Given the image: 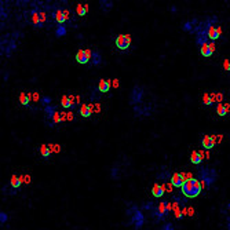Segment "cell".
Instances as JSON below:
<instances>
[{"instance_id": "cell-9", "label": "cell", "mask_w": 230, "mask_h": 230, "mask_svg": "<svg viewBox=\"0 0 230 230\" xmlns=\"http://www.w3.org/2000/svg\"><path fill=\"white\" fill-rule=\"evenodd\" d=\"M91 55H92V51L91 50H79L76 53V61L81 65H86L91 61Z\"/></svg>"}, {"instance_id": "cell-2", "label": "cell", "mask_w": 230, "mask_h": 230, "mask_svg": "<svg viewBox=\"0 0 230 230\" xmlns=\"http://www.w3.org/2000/svg\"><path fill=\"white\" fill-rule=\"evenodd\" d=\"M128 217L127 225H134L135 230H139L145 223V215L144 212L139 210V207L134 203H127V211H125Z\"/></svg>"}, {"instance_id": "cell-38", "label": "cell", "mask_w": 230, "mask_h": 230, "mask_svg": "<svg viewBox=\"0 0 230 230\" xmlns=\"http://www.w3.org/2000/svg\"><path fill=\"white\" fill-rule=\"evenodd\" d=\"M7 219H8V217H7L6 212H0V222H2V223H6Z\"/></svg>"}, {"instance_id": "cell-19", "label": "cell", "mask_w": 230, "mask_h": 230, "mask_svg": "<svg viewBox=\"0 0 230 230\" xmlns=\"http://www.w3.org/2000/svg\"><path fill=\"white\" fill-rule=\"evenodd\" d=\"M110 81L109 80H106V79H101L99 80V83H98V87H97V90H98L99 92H102V94H105V92H107L110 90Z\"/></svg>"}, {"instance_id": "cell-17", "label": "cell", "mask_w": 230, "mask_h": 230, "mask_svg": "<svg viewBox=\"0 0 230 230\" xmlns=\"http://www.w3.org/2000/svg\"><path fill=\"white\" fill-rule=\"evenodd\" d=\"M217 145L214 141V138L211 137V135H203V138H201V146L205 149V150H211L214 146Z\"/></svg>"}, {"instance_id": "cell-25", "label": "cell", "mask_w": 230, "mask_h": 230, "mask_svg": "<svg viewBox=\"0 0 230 230\" xmlns=\"http://www.w3.org/2000/svg\"><path fill=\"white\" fill-rule=\"evenodd\" d=\"M91 64L94 66H98L102 64V55L98 51H92V55H91Z\"/></svg>"}, {"instance_id": "cell-30", "label": "cell", "mask_w": 230, "mask_h": 230, "mask_svg": "<svg viewBox=\"0 0 230 230\" xmlns=\"http://www.w3.org/2000/svg\"><path fill=\"white\" fill-rule=\"evenodd\" d=\"M217 113H218V116H226L229 112H227V109H226V105L225 103H218L217 105Z\"/></svg>"}, {"instance_id": "cell-16", "label": "cell", "mask_w": 230, "mask_h": 230, "mask_svg": "<svg viewBox=\"0 0 230 230\" xmlns=\"http://www.w3.org/2000/svg\"><path fill=\"white\" fill-rule=\"evenodd\" d=\"M204 160V152L203 150H194L190 154V161L194 165H200Z\"/></svg>"}, {"instance_id": "cell-20", "label": "cell", "mask_w": 230, "mask_h": 230, "mask_svg": "<svg viewBox=\"0 0 230 230\" xmlns=\"http://www.w3.org/2000/svg\"><path fill=\"white\" fill-rule=\"evenodd\" d=\"M79 113L81 117H90L92 113V107L90 106L88 103H83V105L79 107Z\"/></svg>"}, {"instance_id": "cell-43", "label": "cell", "mask_w": 230, "mask_h": 230, "mask_svg": "<svg viewBox=\"0 0 230 230\" xmlns=\"http://www.w3.org/2000/svg\"><path fill=\"white\" fill-rule=\"evenodd\" d=\"M113 86H114V87H118V80H117V79L113 81Z\"/></svg>"}, {"instance_id": "cell-8", "label": "cell", "mask_w": 230, "mask_h": 230, "mask_svg": "<svg viewBox=\"0 0 230 230\" xmlns=\"http://www.w3.org/2000/svg\"><path fill=\"white\" fill-rule=\"evenodd\" d=\"M114 44H116V47L121 51L128 50L131 46V36L130 34H117L116 40H114Z\"/></svg>"}, {"instance_id": "cell-12", "label": "cell", "mask_w": 230, "mask_h": 230, "mask_svg": "<svg viewBox=\"0 0 230 230\" xmlns=\"http://www.w3.org/2000/svg\"><path fill=\"white\" fill-rule=\"evenodd\" d=\"M132 109H134V116H135V117L150 116V114H152V109H150V106L137 105V106H132Z\"/></svg>"}, {"instance_id": "cell-6", "label": "cell", "mask_w": 230, "mask_h": 230, "mask_svg": "<svg viewBox=\"0 0 230 230\" xmlns=\"http://www.w3.org/2000/svg\"><path fill=\"white\" fill-rule=\"evenodd\" d=\"M145 95V87L141 84H135L131 90L130 94V105L131 106H137L142 103V99H144Z\"/></svg>"}, {"instance_id": "cell-36", "label": "cell", "mask_w": 230, "mask_h": 230, "mask_svg": "<svg viewBox=\"0 0 230 230\" xmlns=\"http://www.w3.org/2000/svg\"><path fill=\"white\" fill-rule=\"evenodd\" d=\"M160 230H175V229H174V225L168 222V223H164V225H163Z\"/></svg>"}, {"instance_id": "cell-21", "label": "cell", "mask_w": 230, "mask_h": 230, "mask_svg": "<svg viewBox=\"0 0 230 230\" xmlns=\"http://www.w3.org/2000/svg\"><path fill=\"white\" fill-rule=\"evenodd\" d=\"M22 176H18V175H13L10 178V186L13 187V189H18V187L22 185Z\"/></svg>"}, {"instance_id": "cell-1", "label": "cell", "mask_w": 230, "mask_h": 230, "mask_svg": "<svg viewBox=\"0 0 230 230\" xmlns=\"http://www.w3.org/2000/svg\"><path fill=\"white\" fill-rule=\"evenodd\" d=\"M197 179L200 180L203 190H208L210 187L217 182L218 179V171L211 167H200L197 170Z\"/></svg>"}, {"instance_id": "cell-5", "label": "cell", "mask_w": 230, "mask_h": 230, "mask_svg": "<svg viewBox=\"0 0 230 230\" xmlns=\"http://www.w3.org/2000/svg\"><path fill=\"white\" fill-rule=\"evenodd\" d=\"M171 210H172L171 201L163 200V201H160L159 205H156V207L153 208L152 215H153V218H154L156 221L160 222V221H163V219H165V217L168 215V212L171 211Z\"/></svg>"}, {"instance_id": "cell-24", "label": "cell", "mask_w": 230, "mask_h": 230, "mask_svg": "<svg viewBox=\"0 0 230 230\" xmlns=\"http://www.w3.org/2000/svg\"><path fill=\"white\" fill-rule=\"evenodd\" d=\"M39 153H40V156L43 159H48V157H50V154H51L50 146L46 145V144H43V145L40 146V149H39Z\"/></svg>"}, {"instance_id": "cell-34", "label": "cell", "mask_w": 230, "mask_h": 230, "mask_svg": "<svg viewBox=\"0 0 230 230\" xmlns=\"http://www.w3.org/2000/svg\"><path fill=\"white\" fill-rule=\"evenodd\" d=\"M142 207H144L146 211H150V212H152L153 208H154V204H153V201H146V203L142 205Z\"/></svg>"}, {"instance_id": "cell-39", "label": "cell", "mask_w": 230, "mask_h": 230, "mask_svg": "<svg viewBox=\"0 0 230 230\" xmlns=\"http://www.w3.org/2000/svg\"><path fill=\"white\" fill-rule=\"evenodd\" d=\"M212 138H214L215 144H219V142L222 141V137H221V135H218V134H217V135H212Z\"/></svg>"}, {"instance_id": "cell-37", "label": "cell", "mask_w": 230, "mask_h": 230, "mask_svg": "<svg viewBox=\"0 0 230 230\" xmlns=\"http://www.w3.org/2000/svg\"><path fill=\"white\" fill-rule=\"evenodd\" d=\"M48 146H50L51 152H55V153H58L59 150H61V148H59V145H55V144H51V145H48Z\"/></svg>"}, {"instance_id": "cell-11", "label": "cell", "mask_w": 230, "mask_h": 230, "mask_svg": "<svg viewBox=\"0 0 230 230\" xmlns=\"http://www.w3.org/2000/svg\"><path fill=\"white\" fill-rule=\"evenodd\" d=\"M222 36V25L221 24H212L210 26V29H208V37H210L211 41H215L218 40L219 37Z\"/></svg>"}, {"instance_id": "cell-40", "label": "cell", "mask_w": 230, "mask_h": 230, "mask_svg": "<svg viewBox=\"0 0 230 230\" xmlns=\"http://www.w3.org/2000/svg\"><path fill=\"white\" fill-rule=\"evenodd\" d=\"M22 182H25V183H30V176H29V175L22 176Z\"/></svg>"}, {"instance_id": "cell-35", "label": "cell", "mask_w": 230, "mask_h": 230, "mask_svg": "<svg viewBox=\"0 0 230 230\" xmlns=\"http://www.w3.org/2000/svg\"><path fill=\"white\" fill-rule=\"evenodd\" d=\"M174 212H175L174 215H175V218H176V219H182L183 214H182V210H180L179 207H178V208H174Z\"/></svg>"}, {"instance_id": "cell-3", "label": "cell", "mask_w": 230, "mask_h": 230, "mask_svg": "<svg viewBox=\"0 0 230 230\" xmlns=\"http://www.w3.org/2000/svg\"><path fill=\"white\" fill-rule=\"evenodd\" d=\"M182 194L186 198H194L197 197L198 194L201 193L203 190V186H201L200 180L198 179H194V178H190V179H186L182 186Z\"/></svg>"}, {"instance_id": "cell-18", "label": "cell", "mask_w": 230, "mask_h": 230, "mask_svg": "<svg viewBox=\"0 0 230 230\" xmlns=\"http://www.w3.org/2000/svg\"><path fill=\"white\" fill-rule=\"evenodd\" d=\"M164 193H165V189H164V186H163V185H160V183H157V182L153 185V187H152V194H153V197L161 198L163 196H164Z\"/></svg>"}, {"instance_id": "cell-33", "label": "cell", "mask_w": 230, "mask_h": 230, "mask_svg": "<svg viewBox=\"0 0 230 230\" xmlns=\"http://www.w3.org/2000/svg\"><path fill=\"white\" fill-rule=\"evenodd\" d=\"M40 102H41V105H43L44 107H46V106H50V105H51V97H47V95L41 97V98H40Z\"/></svg>"}, {"instance_id": "cell-42", "label": "cell", "mask_w": 230, "mask_h": 230, "mask_svg": "<svg viewBox=\"0 0 230 230\" xmlns=\"http://www.w3.org/2000/svg\"><path fill=\"white\" fill-rule=\"evenodd\" d=\"M226 222H227V230H230V217L226 219Z\"/></svg>"}, {"instance_id": "cell-4", "label": "cell", "mask_w": 230, "mask_h": 230, "mask_svg": "<svg viewBox=\"0 0 230 230\" xmlns=\"http://www.w3.org/2000/svg\"><path fill=\"white\" fill-rule=\"evenodd\" d=\"M64 120V113H61L58 110L57 106H46L44 107V121L47 123V125L54 127L55 124H59Z\"/></svg>"}, {"instance_id": "cell-23", "label": "cell", "mask_w": 230, "mask_h": 230, "mask_svg": "<svg viewBox=\"0 0 230 230\" xmlns=\"http://www.w3.org/2000/svg\"><path fill=\"white\" fill-rule=\"evenodd\" d=\"M62 106L65 107V109H72V107H75V102H73V98L72 97H62Z\"/></svg>"}, {"instance_id": "cell-28", "label": "cell", "mask_w": 230, "mask_h": 230, "mask_svg": "<svg viewBox=\"0 0 230 230\" xmlns=\"http://www.w3.org/2000/svg\"><path fill=\"white\" fill-rule=\"evenodd\" d=\"M110 178H112L113 180H118V179H120V168H118L117 164H114L112 167V170H110Z\"/></svg>"}, {"instance_id": "cell-31", "label": "cell", "mask_w": 230, "mask_h": 230, "mask_svg": "<svg viewBox=\"0 0 230 230\" xmlns=\"http://www.w3.org/2000/svg\"><path fill=\"white\" fill-rule=\"evenodd\" d=\"M19 102H21V105L28 106V105H29V102H30V94L22 92V94L19 95Z\"/></svg>"}, {"instance_id": "cell-10", "label": "cell", "mask_w": 230, "mask_h": 230, "mask_svg": "<svg viewBox=\"0 0 230 230\" xmlns=\"http://www.w3.org/2000/svg\"><path fill=\"white\" fill-rule=\"evenodd\" d=\"M198 51H200V54L205 58L212 57L215 53V41H208V43L203 44L201 47H198Z\"/></svg>"}, {"instance_id": "cell-13", "label": "cell", "mask_w": 230, "mask_h": 230, "mask_svg": "<svg viewBox=\"0 0 230 230\" xmlns=\"http://www.w3.org/2000/svg\"><path fill=\"white\" fill-rule=\"evenodd\" d=\"M185 180H186V178H185V175L183 174H180V172H175V174H172V176H171V185L174 187H176V189H182V186H183V183H185Z\"/></svg>"}, {"instance_id": "cell-7", "label": "cell", "mask_w": 230, "mask_h": 230, "mask_svg": "<svg viewBox=\"0 0 230 230\" xmlns=\"http://www.w3.org/2000/svg\"><path fill=\"white\" fill-rule=\"evenodd\" d=\"M29 17H30L29 18L30 22L37 28H43L44 24H46V21H47V14L46 13H37L36 10H32L29 14Z\"/></svg>"}, {"instance_id": "cell-26", "label": "cell", "mask_w": 230, "mask_h": 230, "mask_svg": "<svg viewBox=\"0 0 230 230\" xmlns=\"http://www.w3.org/2000/svg\"><path fill=\"white\" fill-rule=\"evenodd\" d=\"M203 102L205 106H212L215 102V98H214V94H210V92H205L203 95Z\"/></svg>"}, {"instance_id": "cell-44", "label": "cell", "mask_w": 230, "mask_h": 230, "mask_svg": "<svg viewBox=\"0 0 230 230\" xmlns=\"http://www.w3.org/2000/svg\"><path fill=\"white\" fill-rule=\"evenodd\" d=\"M227 210H229V211H230V203H229V204H227Z\"/></svg>"}, {"instance_id": "cell-41", "label": "cell", "mask_w": 230, "mask_h": 230, "mask_svg": "<svg viewBox=\"0 0 230 230\" xmlns=\"http://www.w3.org/2000/svg\"><path fill=\"white\" fill-rule=\"evenodd\" d=\"M187 215H189V217H193V215H194V210L191 207L187 208Z\"/></svg>"}, {"instance_id": "cell-22", "label": "cell", "mask_w": 230, "mask_h": 230, "mask_svg": "<svg viewBox=\"0 0 230 230\" xmlns=\"http://www.w3.org/2000/svg\"><path fill=\"white\" fill-rule=\"evenodd\" d=\"M99 7L103 13H109L110 10L113 8V2H110V0H101Z\"/></svg>"}, {"instance_id": "cell-29", "label": "cell", "mask_w": 230, "mask_h": 230, "mask_svg": "<svg viewBox=\"0 0 230 230\" xmlns=\"http://www.w3.org/2000/svg\"><path fill=\"white\" fill-rule=\"evenodd\" d=\"M87 11H88V6L87 4H79L77 7H76V13H77V15L80 17H84Z\"/></svg>"}, {"instance_id": "cell-14", "label": "cell", "mask_w": 230, "mask_h": 230, "mask_svg": "<svg viewBox=\"0 0 230 230\" xmlns=\"http://www.w3.org/2000/svg\"><path fill=\"white\" fill-rule=\"evenodd\" d=\"M198 22H200V21H198L197 18L185 21L183 25H182V30H183V32H186V33H194V30H196Z\"/></svg>"}, {"instance_id": "cell-15", "label": "cell", "mask_w": 230, "mask_h": 230, "mask_svg": "<svg viewBox=\"0 0 230 230\" xmlns=\"http://www.w3.org/2000/svg\"><path fill=\"white\" fill-rule=\"evenodd\" d=\"M55 22L59 24V25H62L64 22H66L69 18V13L66 11V10H55L54 14H53Z\"/></svg>"}, {"instance_id": "cell-27", "label": "cell", "mask_w": 230, "mask_h": 230, "mask_svg": "<svg viewBox=\"0 0 230 230\" xmlns=\"http://www.w3.org/2000/svg\"><path fill=\"white\" fill-rule=\"evenodd\" d=\"M171 174H170V171L168 170H165V168H163V171L160 172V174H157V179H160V180H163V182H167V180H171Z\"/></svg>"}, {"instance_id": "cell-45", "label": "cell", "mask_w": 230, "mask_h": 230, "mask_svg": "<svg viewBox=\"0 0 230 230\" xmlns=\"http://www.w3.org/2000/svg\"><path fill=\"white\" fill-rule=\"evenodd\" d=\"M229 77H230V73H229Z\"/></svg>"}, {"instance_id": "cell-32", "label": "cell", "mask_w": 230, "mask_h": 230, "mask_svg": "<svg viewBox=\"0 0 230 230\" xmlns=\"http://www.w3.org/2000/svg\"><path fill=\"white\" fill-rule=\"evenodd\" d=\"M66 34V28L64 25H58L57 29H55V36L57 37H64Z\"/></svg>"}]
</instances>
